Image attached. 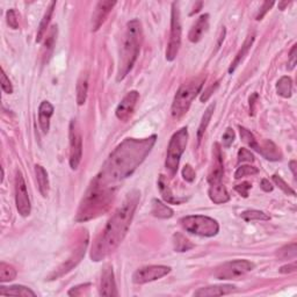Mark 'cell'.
I'll return each instance as SVG.
<instances>
[{"label":"cell","mask_w":297,"mask_h":297,"mask_svg":"<svg viewBox=\"0 0 297 297\" xmlns=\"http://www.w3.org/2000/svg\"><path fill=\"white\" fill-rule=\"evenodd\" d=\"M87 243H88V239L86 237V239L84 241L83 244H81L76 252H74V255L72 256V258H70L69 261H67L66 264H64L63 266H60L58 270H57V273L55 272L51 277H50V280H53V279L58 278V277H62L63 274L67 273V272L72 270V268L76 266V265L79 263L81 258L85 255V250H86V246H87Z\"/></svg>","instance_id":"cell-16"},{"label":"cell","mask_w":297,"mask_h":297,"mask_svg":"<svg viewBox=\"0 0 297 297\" xmlns=\"http://www.w3.org/2000/svg\"><path fill=\"white\" fill-rule=\"evenodd\" d=\"M182 177H184V179L186 181L188 182H193L195 180V171L193 170V167L191 165H186L184 167V170H182Z\"/></svg>","instance_id":"cell-43"},{"label":"cell","mask_w":297,"mask_h":297,"mask_svg":"<svg viewBox=\"0 0 297 297\" xmlns=\"http://www.w3.org/2000/svg\"><path fill=\"white\" fill-rule=\"evenodd\" d=\"M35 174H36L38 189L43 198H46L49 194V178L44 167L41 165H35Z\"/></svg>","instance_id":"cell-24"},{"label":"cell","mask_w":297,"mask_h":297,"mask_svg":"<svg viewBox=\"0 0 297 297\" xmlns=\"http://www.w3.org/2000/svg\"><path fill=\"white\" fill-rule=\"evenodd\" d=\"M238 162L239 163H244V162H255V156L252 155V152L248 149L242 148L238 151Z\"/></svg>","instance_id":"cell-39"},{"label":"cell","mask_w":297,"mask_h":297,"mask_svg":"<svg viewBox=\"0 0 297 297\" xmlns=\"http://www.w3.org/2000/svg\"><path fill=\"white\" fill-rule=\"evenodd\" d=\"M297 255V246L295 243H293L291 245H286L284 248L279 250L278 252V257L282 260H287V259H295Z\"/></svg>","instance_id":"cell-35"},{"label":"cell","mask_w":297,"mask_h":297,"mask_svg":"<svg viewBox=\"0 0 297 297\" xmlns=\"http://www.w3.org/2000/svg\"><path fill=\"white\" fill-rule=\"evenodd\" d=\"M239 132H241L242 141L244 142L245 144H248L250 148L256 150V151H258V152L260 151V145L258 144L255 135H253L252 132L249 130V129L239 126Z\"/></svg>","instance_id":"cell-32"},{"label":"cell","mask_w":297,"mask_h":297,"mask_svg":"<svg viewBox=\"0 0 297 297\" xmlns=\"http://www.w3.org/2000/svg\"><path fill=\"white\" fill-rule=\"evenodd\" d=\"M1 88L2 91L7 93V94H12L13 93V86L12 83H10L9 78L7 77V74L3 69L1 70Z\"/></svg>","instance_id":"cell-40"},{"label":"cell","mask_w":297,"mask_h":297,"mask_svg":"<svg viewBox=\"0 0 297 297\" xmlns=\"http://www.w3.org/2000/svg\"><path fill=\"white\" fill-rule=\"evenodd\" d=\"M15 205L21 216H29L31 212L30 200L29 195H28L26 181L20 171H16L15 174Z\"/></svg>","instance_id":"cell-11"},{"label":"cell","mask_w":297,"mask_h":297,"mask_svg":"<svg viewBox=\"0 0 297 297\" xmlns=\"http://www.w3.org/2000/svg\"><path fill=\"white\" fill-rule=\"evenodd\" d=\"M139 198L141 194L138 191L129 193L120 208L109 218L101 235L96 238L92 248L91 259L93 261L105 259L122 243L134 218Z\"/></svg>","instance_id":"cell-2"},{"label":"cell","mask_w":297,"mask_h":297,"mask_svg":"<svg viewBox=\"0 0 297 297\" xmlns=\"http://www.w3.org/2000/svg\"><path fill=\"white\" fill-rule=\"evenodd\" d=\"M181 19H180V10H179L178 2L172 3V12H171V33H170V41L167 44L166 50V59L169 62L175 59L179 49L181 45Z\"/></svg>","instance_id":"cell-8"},{"label":"cell","mask_w":297,"mask_h":297,"mask_svg":"<svg viewBox=\"0 0 297 297\" xmlns=\"http://www.w3.org/2000/svg\"><path fill=\"white\" fill-rule=\"evenodd\" d=\"M218 86H220V83H218V81H217V83H215V85H212V86H210V87L207 88L206 91H205V93H203V94L201 95V98H200V100H201L202 102H206L207 100H208L210 98V96L213 95V93L215 91H216V88L218 87Z\"/></svg>","instance_id":"cell-45"},{"label":"cell","mask_w":297,"mask_h":297,"mask_svg":"<svg viewBox=\"0 0 297 297\" xmlns=\"http://www.w3.org/2000/svg\"><path fill=\"white\" fill-rule=\"evenodd\" d=\"M288 5H289V1H281V2H279V8L284 10L286 8V6H288Z\"/></svg>","instance_id":"cell-52"},{"label":"cell","mask_w":297,"mask_h":297,"mask_svg":"<svg viewBox=\"0 0 297 297\" xmlns=\"http://www.w3.org/2000/svg\"><path fill=\"white\" fill-rule=\"evenodd\" d=\"M273 5H274V1H265V2L263 3V6H261V8H260V10H259V13H258L257 20H258V21L263 20V19H264V16L266 15L267 12L272 8V7H273Z\"/></svg>","instance_id":"cell-44"},{"label":"cell","mask_w":297,"mask_h":297,"mask_svg":"<svg viewBox=\"0 0 297 297\" xmlns=\"http://www.w3.org/2000/svg\"><path fill=\"white\" fill-rule=\"evenodd\" d=\"M0 295L6 296H36L31 289L23 286H12V287H0Z\"/></svg>","instance_id":"cell-28"},{"label":"cell","mask_w":297,"mask_h":297,"mask_svg":"<svg viewBox=\"0 0 297 297\" xmlns=\"http://www.w3.org/2000/svg\"><path fill=\"white\" fill-rule=\"evenodd\" d=\"M53 115V106L49 101L41 102L38 107V123H40L41 130L46 134L50 128V119Z\"/></svg>","instance_id":"cell-19"},{"label":"cell","mask_w":297,"mask_h":297,"mask_svg":"<svg viewBox=\"0 0 297 297\" xmlns=\"http://www.w3.org/2000/svg\"><path fill=\"white\" fill-rule=\"evenodd\" d=\"M151 214L155 217L162 218V220H167V218H171L173 216V210H172L169 206H166L165 203L159 201V200L153 199Z\"/></svg>","instance_id":"cell-25"},{"label":"cell","mask_w":297,"mask_h":297,"mask_svg":"<svg viewBox=\"0 0 297 297\" xmlns=\"http://www.w3.org/2000/svg\"><path fill=\"white\" fill-rule=\"evenodd\" d=\"M214 151H213V166L210 169V173L208 177L209 184H216L221 182L222 178L224 174V166H223V157H222L221 146L218 143L214 144Z\"/></svg>","instance_id":"cell-14"},{"label":"cell","mask_w":297,"mask_h":297,"mask_svg":"<svg viewBox=\"0 0 297 297\" xmlns=\"http://www.w3.org/2000/svg\"><path fill=\"white\" fill-rule=\"evenodd\" d=\"M259 98V95L255 93V94L251 95V98H250V110H251V114L253 115L255 114V106H256V100Z\"/></svg>","instance_id":"cell-49"},{"label":"cell","mask_w":297,"mask_h":297,"mask_svg":"<svg viewBox=\"0 0 297 297\" xmlns=\"http://www.w3.org/2000/svg\"><path fill=\"white\" fill-rule=\"evenodd\" d=\"M215 107H216V105H215V103H212V105H210L208 108L206 109L205 114H203L202 120H201V122H200V126H199V129H198V142L199 143L201 142L202 136L205 135L207 128H208V126H209L210 120H212V116L214 114Z\"/></svg>","instance_id":"cell-30"},{"label":"cell","mask_w":297,"mask_h":297,"mask_svg":"<svg viewBox=\"0 0 297 297\" xmlns=\"http://www.w3.org/2000/svg\"><path fill=\"white\" fill-rule=\"evenodd\" d=\"M296 49H297V45L294 44L291 50V52H289V62H288L289 70H293L296 66Z\"/></svg>","instance_id":"cell-46"},{"label":"cell","mask_w":297,"mask_h":297,"mask_svg":"<svg viewBox=\"0 0 297 297\" xmlns=\"http://www.w3.org/2000/svg\"><path fill=\"white\" fill-rule=\"evenodd\" d=\"M259 153H261V155H263L266 159L274 160V162L275 160H280L282 157L280 150L278 149V146L271 141H266L264 143L263 146H260Z\"/></svg>","instance_id":"cell-27"},{"label":"cell","mask_w":297,"mask_h":297,"mask_svg":"<svg viewBox=\"0 0 297 297\" xmlns=\"http://www.w3.org/2000/svg\"><path fill=\"white\" fill-rule=\"evenodd\" d=\"M16 278V270L6 263H0V281L9 282Z\"/></svg>","instance_id":"cell-33"},{"label":"cell","mask_w":297,"mask_h":297,"mask_svg":"<svg viewBox=\"0 0 297 297\" xmlns=\"http://www.w3.org/2000/svg\"><path fill=\"white\" fill-rule=\"evenodd\" d=\"M252 188V185L250 182H243L241 185L235 186V191L238 192L243 198H248L249 196V191Z\"/></svg>","instance_id":"cell-42"},{"label":"cell","mask_w":297,"mask_h":297,"mask_svg":"<svg viewBox=\"0 0 297 297\" xmlns=\"http://www.w3.org/2000/svg\"><path fill=\"white\" fill-rule=\"evenodd\" d=\"M77 103L79 106H83L87 99V92H88V74L83 73L79 77L77 83Z\"/></svg>","instance_id":"cell-26"},{"label":"cell","mask_w":297,"mask_h":297,"mask_svg":"<svg viewBox=\"0 0 297 297\" xmlns=\"http://www.w3.org/2000/svg\"><path fill=\"white\" fill-rule=\"evenodd\" d=\"M289 167H291V170L293 172V175H294V179L297 178V174H296V162L295 160H292L291 163H289Z\"/></svg>","instance_id":"cell-50"},{"label":"cell","mask_w":297,"mask_h":297,"mask_svg":"<svg viewBox=\"0 0 297 297\" xmlns=\"http://www.w3.org/2000/svg\"><path fill=\"white\" fill-rule=\"evenodd\" d=\"M209 198L216 205H222V203H227L230 200V195L225 188V186L221 182L216 184H210L209 187Z\"/></svg>","instance_id":"cell-20"},{"label":"cell","mask_w":297,"mask_h":297,"mask_svg":"<svg viewBox=\"0 0 297 297\" xmlns=\"http://www.w3.org/2000/svg\"><path fill=\"white\" fill-rule=\"evenodd\" d=\"M235 286L232 285H217V286H209V287L200 288L199 291L194 293V296L199 297H210V296H223L235 293Z\"/></svg>","instance_id":"cell-17"},{"label":"cell","mask_w":297,"mask_h":297,"mask_svg":"<svg viewBox=\"0 0 297 297\" xmlns=\"http://www.w3.org/2000/svg\"><path fill=\"white\" fill-rule=\"evenodd\" d=\"M242 218L245 222H252V221H268L270 220V216L265 214L264 212H260V210H246V212L242 213Z\"/></svg>","instance_id":"cell-34"},{"label":"cell","mask_w":297,"mask_h":297,"mask_svg":"<svg viewBox=\"0 0 297 297\" xmlns=\"http://www.w3.org/2000/svg\"><path fill=\"white\" fill-rule=\"evenodd\" d=\"M6 17H7V23H8V26L12 28V29H17V28H19V20H17L15 10L13 8L7 10Z\"/></svg>","instance_id":"cell-38"},{"label":"cell","mask_w":297,"mask_h":297,"mask_svg":"<svg viewBox=\"0 0 297 297\" xmlns=\"http://www.w3.org/2000/svg\"><path fill=\"white\" fill-rule=\"evenodd\" d=\"M209 26V14H202L201 16L196 20V22L193 24L188 34V40L193 43H198L201 40L203 34L208 29Z\"/></svg>","instance_id":"cell-18"},{"label":"cell","mask_w":297,"mask_h":297,"mask_svg":"<svg viewBox=\"0 0 297 297\" xmlns=\"http://www.w3.org/2000/svg\"><path fill=\"white\" fill-rule=\"evenodd\" d=\"M55 7H56V2L55 1L50 2L49 7L45 10L44 15H43V17H42L41 23H40V26H38V29H37V35H36V42L37 43H40L43 40V37H44V35L46 33V28H48L49 23H50V20H51Z\"/></svg>","instance_id":"cell-23"},{"label":"cell","mask_w":297,"mask_h":297,"mask_svg":"<svg viewBox=\"0 0 297 297\" xmlns=\"http://www.w3.org/2000/svg\"><path fill=\"white\" fill-rule=\"evenodd\" d=\"M273 181L275 182V184H277L278 186H279V188L280 189H282V191H284L286 194H289V195H293V196H296V193H295V191L294 189H292L291 187H289V186L287 185V182H286L284 179H282L280 175H278V174H275V175H273Z\"/></svg>","instance_id":"cell-37"},{"label":"cell","mask_w":297,"mask_h":297,"mask_svg":"<svg viewBox=\"0 0 297 297\" xmlns=\"http://www.w3.org/2000/svg\"><path fill=\"white\" fill-rule=\"evenodd\" d=\"M206 76L193 77L187 81H185L179 87L177 94L174 96L173 103H172V116L174 119H180L188 112L193 100H194L205 85Z\"/></svg>","instance_id":"cell-4"},{"label":"cell","mask_w":297,"mask_h":297,"mask_svg":"<svg viewBox=\"0 0 297 297\" xmlns=\"http://www.w3.org/2000/svg\"><path fill=\"white\" fill-rule=\"evenodd\" d=\"M139 100V93L137 91H131L122 99V101L119 103L115 110V115L119 120L126 122L130 119L132 114L135 112L136 106Z\"/></svg>","instance_id":"cell-12"},{"label":"cell","mask_w":297,"mask_h":297,"mask_svg":"<svg viewBox=\"0 0 297 297\" xmlns=\"http://www.w3.org/2000/svg\"><path fill=\"white\" fill-rule=\"evenodd\" d=\"M99 294L101 296H117L115 279H114L113 267L110 265H105L101 272V279H100Z\"/></svg>","instance_id":"cell-13"},{"label":"cell","mask_w":297,"mask_h":297,"mask_svg":"<svg viewBox=\"0 0 297 297\" xmlns=\"http://www.w3.org/2000/svg\"><path fill=\"white\" fill-rule=\"evenodd\" d=\"M260 186H261V189L266 193L273 191V186H272L270 180H267V179H263V180H261Z\"/></svg>","instance_id":"cell-48"},{"label":"cell","mask_w":297,"mask_h":297,"mask_svg":"<svg viewBox=\"0 0 297 297\" xmlns=\"http://www.w3.org/2000/svg\"><path fill=\"white\" fill-rule=\"evenodd\" d=\"M143 41L142 24L137 19L129 21L124 31V36L120 50L119 66H117L116 80L121 81L132 70L137 59Z\"/></svg>","instance_id":"cell-3"},{"label":"cell","mask_w":297,"mask_h":297,"mask_svg":"<svg viewBox=\"0 0 297 297\" xmlns=\"http://www.w3.org/2000/svg\"><path fill=\"white\" fill-rule=\"evenodd\" d=\"M181 227L189 234L201 237H214L220 231V225L214 218L203 215H191L180 220Z\"/></svg>","instance_id":"cell-6"},{"label":"cell","mask_w":297,"mask_h":297,"mask_svg":"<svg viewBox=\"0 0 297 297\" xmlns=\"http://www.w3.org/2000/svg\"><path fill=\"white\" fill-rule=\"evenodd\" d=\"M157 136L146 138H126L116 146L103 164L101 170L92 184L107 191L114 192L116 185L134 173L136 169L144 162L156 144Z\"/></svg>","instance_id":"cell-1"},{"label":"cell","mask_w":297,"mask_h":297,"mask_svg":"<svg viewBox=\"0 0 297 297\" xmlns=\"http://www.w3.org/2000/svg\"><path fill=\"white\" fill-rule=\"evenodd\" d=\"M170 272L171 267L162 266V265H151V266L141 267L132 275V281L136 285H144L166 277Z\"/></svg>","instance_id":"cell-10"},{"label":"cell","mask_w":297,"mask_h":297,"mask_svg":"<svg viewBox=\"0 0 297 297\" xmlns=\"http://www.w3.org/2000/svg\"><path fill=\"white\" fill-rule=\"evenodd\" d=\"M253 42H255V35H253V34L249 35L248 38H246L245 42H244V44L242 45L241 50H239V51L237 52V55H236L235 59L232 60L231 65H230V67H229V73L235 72V70L237 69V66L242 63V60L245 58V56L248 55L249 50L251 49Z\"/></svg>","instance_id":"cell-21"},{"label":"cell","mask_w":297,"mask_h":297,"mask_svg":"<svg viewBox=\"0 0 297 297\" xmlns=\"http://www.w3.org/2000/svg\"><path fill=\"white\" fill-rule=\"evenodd\" d=\"M255 268L249 260H234L218 266L214 271V277L217 280H238Z\"/></svg>","instance_id":"cell-7"},{"label":"cell","mask_w":297,"mask_h":297,"mask_svg":"<svg viewBox=\"0 0 297 297\" xmlns=\"http://www.w3.org/2000/svg\"><path fill=\"white\" fill-rule=\"evenodd\" d=\"M202 5H203V3H202V2H196V5L194 6V9H193V10H192V12H191V15H194V14H195V13H198V12H199V10H200V9H201V7H202Z\"/></svg>","instance_id":"cell-51"},{"label":"cell","mask_w":297,"mask_h":297,"mask_svg":"<svg viewBox=\"0 0 297 297\" xmlns=\"http://www.w3.org/2000/svg\"><path fill=\"white\" fill-rule=\"evenodd\" d=\"M297 267H296V261H293L292 264L286 265V266H282L280 268V273L282 274H287V273H293V272H296Z\"/></svg>","instance_id":"cell-47"},{"label":"cell","mask_w":297,"mask_h":297,"mask_svg":"<svg viewBox=\"0 0 297 297\" xmlns=\"http://www.w3.org/2000/svg\"><path fill=\"white\" fill-rule=\"evenodd\" d=\"M235 141V131L231 128H228L227 131L223 135V146L224 148H230Z\"/></svg>","instance_id":"cell-41"},{"label":"cell","mask_w":297,"mask_h":297,"mask_svg":"<svg viewBox=\"0 0 297 297\" xmlns=\"http://www.w3.org/2000/svg\"><path fill=\"white\" fill-rule=\"evenodd\" d=\"M116 5L115 1H99L98 5L95 7L94 13L92 15V31H96L100 27L102 26V23L105 22L107 16L110 13V10L113 9V7Z\"/></svg>","instance_id":"cell-15"},{"label":"cell","mask_w":297,"mask_h":297,"mask_svg":"<svg viewBox=\"0 0 297 297\" xmlns=\"http://www.w3.org/2000/svg\"><path fill=\"white\" fill-rule=\"evenodd\" d=\"M83 157V137H81L79 127L76 121L70 123V166L72 170H77Z\"/></svg>","instance_id":"cell-9"},{"label":"cell","mask_w":297,"mask_h":297,"mask_svg":"<svg viewBox=\"0 0 297 297\" xmlns=\"http://www.w3.org/2000/svg\"><path fill=\"white\" fill-rule=\"evenodd\" d=\"M173 245L177 252H186L194 248V244H192L189 239L186 238L182 234H179V232L173 236Z\"/></svg>","instance_id":"cell-31"},{"label":"cell","mask_w":297,"mask_h":297,"mask_svg":"<svg viewBox=\"0 0 297 297\" xmlns=\"http://www.w3.org/2000/svg\"><path fill=\"white\" fill-rule=\"evenodd\" d=\"M188 143V131L187 128H181L180 130L174 132L167 146L165 167L171 177H174L177 174L179 169V163H180L181 156L184 155L186 146Z\"/></svg>","instance_id":"cell-5"},{"label":"cell","mask_w":297,"mask_h":297,"mask_svg":"<svg viewBox=\"0 0 297 297\" xmlns=\"http://www.w3.org/2000/svg\"><path fill=\"white\" fill-rule=\"evenodd\" d=\"M158 188H159L160 195L163 196V199L165 200L167 203H171V205H180L182 202V200L178 199L177 196L173 195V192H172V189L170 188V186L167 184L166 179L164 175H159Z\"/></svg>","instance_id":"cell-22"},{"label":"cell","mask_w":297,"mask_h":297,"mask_svg":"<svg viewBox=\"0 0 297 297\" xmlns=\"http://www.w3.org/2000/svg\"><path fill=\"white\" fill-rule=\"evenodd\" d=\"M277 92L279 95L282 96V98L285 99L291 98L293 93V81L291 79V77L284 76L279 79L277 84Z\"/></svg>","instance_id":"cell-29"},{"label":"cell","mask_w":297,"mask_h":297,"mask_svg":"<svg viewBox=\"0 0 297 297\" xmlns=\"http://www.w3.org/2000/svg\"><path fill=\"white\" fill-rule=\"evenodd\" d=\"M259 170L257 169L255 166H250V165H243V166H239L238 170L236 171L235 173V178L236 179H241L243 177H248V175H253V174H257Z\"/></svg>","instance_id":"cell-36"}]
</instances>
